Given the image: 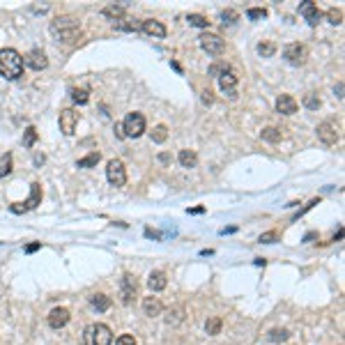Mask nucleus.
Wrapping results in <instances>:
<instances>
[{
	"instance_id": "0eeeda50",
	"label": "nucleus",
	"mask_w": 345,
	"mask_h": 345,
	"mask_svg": "<svg viewBox=\"0 0 345 345\" xmlns=\"http://www.w3.org/2000/svg\"><path fill=\"white\" fill-rule=\"evenodd\" d=\"M106 177L108 182L113 186H124L127 182V168H124V164L120 159H111L106 166Z\"/></svg>"
},
{
	"instance_id": "e433bc0d",
	"label": "nucleus",
	"mask_w": 345,
	"mask_h": 345,
	"mask_svg": "<svg viewBox=\"0 0 345 345\" xmlns=\"http://www.w3.org/2000/svg\"><path fill=\"white\" fill-rule=\"evenodd\" d=\"M35 141H37V129H35V127H28V129H26V138H23V145H26V148H33V145H35Z\"/></svg>"
},
{
	"instance_id": "a19ab883",
	"label": "nucleus",
	"mask_w": 345,
	"mask_h": 345,
	"mask_svg": "<svg viewBox=\"0 0 345 345\" xmlns=\"http://www.w3.org/2000/svg\"><path fill=\"white\" fill-rule=\"evenodd\" d=\"M226 71H230L228 65H212L210 74H212V76H221V74H226Z\"/></svg>"
},
{
	"instance_id": "20e7f679",
	"label": "nucleus",
	"mask_w": 345,
	"mask_h": 345,
	"mask_svg": "<svg viewBox=\"0 0 345 345\" xmlns=\"http://www.w3.org/2000/svg\"><path fill=\"white\" fill-rule=\"evenodd\" d=\"M122 131H124V138H138L145 133V117L143 113H129L124 117L122 122Z\"/></svg>"
},
{
	"instance_id": "f8f14e48",
	"label": "nucleus",
	"mask_w": 345,
	"mask_h": 345,
	"mask_svg": "<svg viewBox=\"0 0 345 345\" xmlns=\"http://www.w3.org/2000/svg\"><path fill=\"white\" fill-rule=\"evenodd\" d=\"M26 65L30 67V69L42 71V69L49 67V58H46V53L42 51V49H33V51L26 55Z\"/></svg>"
},
{
	"instance_id": "7c9ffc66",
	"label": "nucleus",
	"mask_w": 345,
	"mask_h": 345,
	"mask_svg": "<svg viewBox=\"0 0 345 345\" xmlns=\"http://www.w3.org/2000/svg\"><path fill=\"white\" fill-rule=\"evenodd\" d=\"M71 97H74V101H76V104H88V101H90V92L85 88H81V90H74V92H71Z\"/></svg>"
},
{
	"instance_id": "49530a36",
	"label": "nucleus",
	"mask_w": 345,
	"mask_h": 345,
	"mask_svg": "<svg viewBox=\"0 0 345 345\" xmlns=\"http://www.w3.org/2000/svg\"><path fill=\"white\" fill-rule=\"evenodd\" d=\"M205 212V207H191L189 210V214H203Z\"/></svg>"
},
{
	"instance_id": "473e14b6",
	"label": "nucleus",
	"mask_w": 345,
	"mask_h": 345,
	"mask_svg": "<svg viewBox=\"0 0 345 345\" xmlns=\"http://www.w3.org/2000/svg\"><path fill=\"white\" fill-rule=\"evenodd\" d=\"M327 18H329V23H334V26H341V23H343V9H329V12H327Z\"/></svg>"
},
{
	"instance_id": "2f4dec72",
	"label": "nucleus",
	"mask_w": 345,
	"mask_h": 345,
	"mask_svg": "<svg viewBox=\"0 0 345 345\" xmlns=\"http://www.w3.org/2000/svg\"><path fill=\"white\" fill-rule=\"evenodd\" d=\"M304 106L311 108V111H318L320 108V97L318 95H313V92H309V95L304 97Z\"/></svg>"
},
{
	"instance_id": "c03bdc74",
	"label": "nucleus",
	"mask_w": 345,
	"mask_h": 345,
	"mask_svg": "<svg viewBox=\"0 0 345 345\" xmlns=\"http://www.w3.org/2000/svg\"><path fill=\"white\" fill-rule=\"evenodd\" d=\"M159 161H161V164H170V154L161 152V154H159Z\"/></svg>"
},
{
	"instance_id": "4c0bfd02",
	"label": "nucleus",
	"mask_w": 345,
	"mask_h": 345,
	"mask_svg": "<svg viewBox=\"0 0 345 345\" xmlns=\"http://www.w3.org/2000/svg\"><path fill=\"white\" fill-rule=\"evenodd\" d=\"M115 345H136V338L131 334H122V336L115 338Z\"/></svg>"
},
{
	"instance_id": "9d476101",
	"label": "nucleus",
	"mask_w": 345,
	"mask_h": 345,
	"mask_svg": "<svg viewBox=\"0 0 345 345\" xmlns=\"http://www.w3.org/2000/svg\"><path fill=\"white\" fill-rule=\"evenodd\" d=\"M76 124H79V113L71 111V108H65L60 113V131L65 136H71L76 131Z\"/></svg>"
},
{
	"instance_id": "6e6552de",
	"label": "nucleus",
	"mask_w": 345,
	"mask_h": 345,
	"mask_svg": "<svg viewBox=\"0 0 345 345\" xmlns=\"http://www.w3.org/2000/svg\"><path fill=\"white\" fill-rule=\"evenodd\" d=\"M39 203H42V186L35 182V184L30 186V198H28L26 203H14V205H12V212H14V214L28 212V210H35Z\"/></svg>"
},
{
	"instance_id": "de8ad7c7",
	"label": "nucleus",
	"mask_w": 345,
	"mask_h": 345,
	"mask_svg": "<svg viewBox=\"0 0 345 345\" xmlns=\"http://www.w3.org/2000/svg\"><path fill=\"white\" fill-rule=\"evenodd\" d=\"M336 92H338L336 97H338V99H343V83H338V88H336Z\"/></svg>"
},
{
	"instance_id": "cd10ccee",
	"label": "nucleus",
	"mask_w": 345,
	"mask_h": 345,
	"mask_svg": "<svg viewBox=\"0 0 345 345\" xmlns=\"http://www.w3.org/2000/svg\"><path fill=\"white\" fill-rule=\"evenodd\" d=\"M205 331L210 334V336H216L219 331H221V320L219 318H210L205 322Z\"/></svg>"
},
{
	"instance_id": "b1692460",
	"label": "nucleus",
	"mask_w": 345,
	"mask_h": 345,
	"mask_svg": "<svg viewBox=\"0 0 345 345\" xmlns=\"http://www.w3.org/2000/svg\"><path fill=\"white\" fill-rule=\"evenodd\" d=\"M263 141L267 143H279L281 138H283V133H281V129H276V127H267V129H263Z\"/></svg>"
},
{
	"instance_id": "2eb2a0df",
	"label": "nucleus",
	"mask_w": 345,
	"mask_h": 345,
	"mask_svg": "<svg viewBox=\"0 0 345 345\" xmlns=\"http://www.w3.org/2000/svg\"><path fill=\"white\" fill-rule=\"evenodd\" d=\"M219 88L221 92H226L228 97H237V76L232 71H226L219 76Z\"/></svg>"
},
{
	"instance_id": "c85d7f7f",
	"label": "nucleus",
	"mask_w": 345,
	"mask_h": 345,
	"mask_svg": "<svg viewBox=\"0 0 345 345\" xmlns=\"http://www.w3.org/2000/svg\"><path fill=\"white\" fill-rule=\"evenodd\" d=\"M166 138H168V129H166L164 124H159V127H154V129H152V141L154 143H164Z\"/></svg>"
},
{
	"instance_id": "ddd939ff",
	"label": "nucleus",
	"mask_w": 345,
	"mask_h": 345,
	"mask_svg": "<svg viewBox=\"0 0 345 345\" xmlns=\"http://www.w3.org/2000/svg\"><path fill=\"white\" fill-rule=\"evenodd\" d=\"M141 30L145 35H150L152 39H164L166 37V26L161 21H154V18H145L141 23Z\"/></svg>"
},
{
	"instance_id": "09e8293b",
	"label": "nucleus",
	"mask_w": 345,
	"mask_h": 345,
	"mask_svg": "<svg viewBox=\"0 0 345 345\" xmlns=\"http://www.w3.org/2000/svg\"><path fill=\"white\" fill-rule=\"evenodd\" d=\"M35 164L39 166V164H44V154H35Z\"/></svg>"
},
{
	"instance_id": "393cba45",
	"label": "nucleus",
	"mask_w": 345,
	"mask_h": 345,
	"mask_svg": "<svg viewBox=\"0 0 345 345\" xmlns=\"http://www.w3.org/2000/svg\"><path fill=\"white\" fill-rule=\"evenodd\" d=\"M115 28H117V30H127V33H136V30H141V26H138L133 18H120V21H115Z\"/></svg>"
},
{
	"instance_id": "aec40b11",
	"label": "nucleus",
	"mask_w": 345,
	"mask_h": 345,
	"mask_svg": "<svg viewBox=\"0 0 345 345\" xmlns=\"http://www.w3.org/2000/svg\"><path fill=\"white\" fill-rule=\"evenodd\" d=\"M184 315H186L184 306H173V309L168 311V315H166V325H170V327H177L180 322H184Z\"/></svg>"
},
{
	"instance_id": "c9c22d12",
	"label": "nucleus",
	"mask_w": 345,
	"mask_h": 345,
	"mask_svg": "<svg viewBox=\"0 0 345 345\" xmlns=\"http://www.w3.org/2000/svg\"><path fill=\"white\" fill-rule=\"evenodd\" d=\"M239 18V14L235 12V9H226V12H221V21H223V26L228 23V26H232L235 21Z\"/></svg>"
},
{
	"instance_id": "a18cd8bd",
	"label": "nucleus",
	"mask_w": 345,
	"mask_h": 345,
	"mask_svg": "<svg viewBox=\"0 0 345 345\" xmlns=\"http://www.w3.org/2000/svg\"><path fill=\"white\" fill-rule=\"evenodd\" d=\"M115 133H117V138H124V131H122V124H115Z\"/></svg>"
},
{
	"instance_id": "37998d69",
	"label": "nucleus",
	"mask_w": 345,
	"mask_h": 345,
	"mask_svg": "<svg viewBox=\"0 0 345 345\" xmlns=\"http://www.w3.org/2000/svg\"><path fill=\"white\" fill-rule=\"evenodd\" d=\"M203 101L205 104H212V92H210V90H205L203 92Z\"/></svg>"
},
{
	"instance_id": "72a5a7b5",
	"label": "nucleus",
	"mask_w": 345,
	"mask_h": 345,
	"mask_svg": "<svg viewBox=\"0 0 345 345\" xmlns=\"http://www.w3.org/2000/svg\"><path fill=\"white\" fill-rule=\"evenodd\" d=\"M288 336H290V334H288L285 329H272V331H269V341H272V343H281V341H285Z\"/></svg>"
},
{
	"instance_id": "4be33fe9",
	"label": "nucleus",
	"mask_w": 345,
	"mask_h": 345,
	"mask_svg": "<svg viewBox=\"0 0 345 345\" xmlns=\"http://www.w3.org/2000/svg\"><path fill=\"white\" fill-rule=\"evenodd\" d=\"M177 159L182 164V168H196V164H198V157H196L194 150H182Z\"/></svg>"
},
{
	"instance_id": "a211bd4d",
	"label": "nucleus",
	"mask_w": 345,
	"mask_h": 345,
	"mask_svg": "<svg viewBox=\"0 0 345 345\" xmlns=\"http://www.w3.org/2000/svg\"><path fill=\"white\" fill-rule=\"evenodd\" d=\"M161 311H164V306H161L159 297H145V299H143V313H145L148 318L161 315Z\"/></svg>"
},
{
	"instance_id": "f3484780",
	"label": "nucleus",
	"mask_w": 345,
	"mask_h": 345,
	"mask_svg": "<svg viewBox=\"0 0 345 345\" xmlns=\"http://www.w3.org/2000/svg\"><path fill=\"white\" fill-rule=\"evenodd\" d=\"M276 111L281 115L297 113V99L290 97V95H279V99H276Z\"/></svg>"
},
{
	"instance_id": "bb28decb",
	"label": "nucleus",
	"mask_w": 345,
	"mask_h": 345,
	"mask_svg": "<svg viewBox=\"0 0 345 345\" xmlns=\"http://www.w3.org/2000/svg\"><path fill=\"white\" fill-rule=\"evenodd\" d=\"M186 21H189V26H194V28H210V21L203 14H189Z\"/></svg>"
},
{
	"instance_id": "5701e85b",
	"label": "nucleus",
	"mask_w": 345,
	"mask_h": 345,
	"mask_svg": "<svg viewBox=\"0 0 345 345\" xmlns=\"http://www.w3.org/2000/svg\"><path fill=\"white\" fill-rule=\"evenodd\" d=\"M90 304L97 311H108L111 309V297H106V295H92V297H90Z\"/></svg>"
},
{
	"instance_id": "f03ea898",
	"label": "nucleus",
	"mask_w": 345,
	"mask_h": 345,
	"mask_svg": "<svg viewBox=\"0 0 345 345\" xmlns=\"http://www.w3.org/2000/svg\"><path fill=\"white\" fill-rule=\"evenodd\" d=\"M51 33L58 42H76L81 37V26L74 16H58L51 21Z\"/></svg>"
},
{
	"instance_id": "6ab92c4d",
	"label": "nucleus",
	"mask_w": 345,
	"mask_h": 345,
	"mask_svg": "<svg viewBox=\"0 0 345 345\" xmlns=\"http://www.w3.org/2000/svg\"><path fill=\"white\" fill-rule=\"evenodd\" d=\"M166 283H168V279H166V274L159 272V269L148 276V288H150L152 292H161L164 288H166Z\"/></svg>"
},
{
	"instance_id": "7ed1b4c3",
	"label": "nucleus",
	"mask_w": 345,
	"mask_h": 345,
	"mask_svg": "<svg viewBox=\"0 0 345 345\" xmlns=\"http://www.w3.org/2000/svg\"><path fill=\"white\" fill-rule=\"evenodd\" d=\"M83 343L85 345H111L113 343V334L106 325L101 322H95V325H88L85 331H83Z\"/></svg>"
},
{
	"instance_id": "f704fd0d",
	"label": "nucleus",
	"mask_w": 345,
	"mask_h": 345,
	"mask_svg": "<svg viewBox=\"0 0 345 345\" xmlns=\"http://www.w3.org/2000/svg\"><path fill=\"white\" fill-rule=\"evenodd\" d=\"M12 173V154H5L2 161H0V177H5Z\"/></svg>"
},
{
	"instance_id": "412c9836",
	"label": "nucleus",
	"mask_w": 345,
	"mask_h": 345,
	"mask_svg": "<svg viewBox=\"0 0 345 345\" xmlns=\"http://www.w3.org/2000/svg\"><path fill=\"white\" fill-rule=\"evenodd\" d=\"M124 9H127V2H120V5H106V7H104V16L113 18V21H120V18H124Z\"/></svg>"
},
{
	"instance_id": "8fccbe9b",
	"label": "nucleus",
	"mask_w": 345,
	"mask_h": 345,
	"mask_svg": "<svg viewBox=\"0 0 345 345\" xmlns=\"http://www.w3.org/2000/svg\"><path fill=\"white\" fill-rule=\"evenodd\" d=\"M256 265L258 267H265V258H256Z\"/></svg>"
},
{
	"instance_id": "c756f323",
	"label": "nucleus",
	"mask_w": 345,
	"mask_h": 345,
	"mask_svg": "<svg viewBox=\"0 0 345 345\" xmlns=\"http://www.w3.org/2000/svg\"><path fill=\"white\" fill-rule=\"evenodd\" d=\"M258 53L263 55V58H272L276 53V46L272 42H263V44H258Z\"/></svg>"
},
{
	"instance_id": "1a4fd4ad",
	"label": "nucleus",
	"mask_w": 345,
	"mask_h": 345,
	"mask_svg": "<svg viewBox=\"0 0 345 345\" xmlns=\"http://www.w3.org/2000/svg\"><path fill=\"white\" fill-rule=\"evenodd\" d=\"M136 292H138V281L133 274H124L122 281H120V297H122V304H131L136 299Z\"/></svg>"
},
{
	"instance_id": "a878e982",
	"label": "nucleus",
	"mask_w": 345,
	"mask_h": 345,
	"mask_svg": "<svg viewBox=\"0 0 345 345\" xmlns=\"http://www.w3.org/2000/svg\"><path fill=\"white\" fill-rule=\"evenodd\" d=\"M99 159H101V157H99V152H90L88 157L79 159V164H76V166H79V168H92V166H97V164H99Z\"/></svg>"
},
{
	"instance_id": "4468645a",
	"label": "nucleus",
	"mask_w": 345,
	"mask_h": 345,
	"mask_svg": "<svg viewBox=\"0 0 345 345\" xmlns=\"http://www.w3.org/2000/svg\"><path fill=\"white\" fill-rule=\"evenodd\" d=\"M71 313L69 309H65V306H60V309H53L51 313H49V327L51 329H62L67 322H69Z\"/></svg>"
},
{
	"instance_id": "79ce46f5",
	"label": "nucleus",
	"mask_w": 345,
	"mask_h": 345,
	"mask_svg": "<svg viewBox=\"0 0 345 345\" xmlns=\"http://www.w3.org/2000/svg\"><path fill=\"white\" fill-rule=\"evenodd\" d=\"M42 248V244L39 242H33V244H28L26 246V253H35V251H39Z\"/></svg>"
},
{
	"instance_id": "423d86ee",
	"label": "nucleus",
	"mask_w": 345,
	"mask_h": 345,
	"mask_svg": "<svg viewBox=\"0 0 345 345\" xmlns=\"http://www.w3.org/2000/svg\"><path fill=\"white\" fill-rule=\"evenodd\" d=\"M200 49H203L207 55H221L226 51V42H223L219 35H214V33H205L200 37Z\"/></svg>"
},
{
	"instance_id": "58836bf2",
	"label": "nucleus",
	"mask_w": 345,
	"mask_h": 345,
	"mask_svg": "<svg viewBox=\"0 0 345 345\" xmlns=\"http://www.w3.org/2000/svg\"><path fill=\"white\" fill-rule=\"evenodd\" d=\"M246 16L256 21V18H265V16H267V12H265V9H260V7H251V9L246 12Z\"/></svg>"
},
{
	"instance_id": "dca6fc26",
	"label": "nucleus",
	"mask_w": 345,
	"mask_h": 345,
	"mask_svg": "<svg viewBox=\"0 0 345 345\" xmlns=\"http://www.w3.org/2000/svg\"><path fill=\"white\" fill-rule=\"evenodd\" d=\"M299 14L306 18V21H309V26H318L320 18H322L318 5H313V2H301V5H299Z\"/></svg>"
},
{
	"instance_id": "9b49d317",
	"label": "nucleus",
	"mask_w": 345,
	"mask_h": 345,
	"mask_svg": "<svg viewBox=\"0 0 345 345\" xmlns=\"http://www.w3.org/2000/svg\"><path fill=\"white\" fill-rule=\"evenodd\" d=\"M318 138L325 145H336V141H338V129H336V124H331V122H322V124H318Z\"/></svg>"
},
{
	"instance_id": "ea45409f",
	"label": "nucleus",
	"mask_w": 345,
	"mask_h": 345,
	"mask_svg": "<svg viewBox=\"0 0 345 345\" xmlns=\"http://www.w3.org/2000/svg\"><path fill=\"white\" fill-rule=\"evenodd\" d=\"M279 239V235H276L274 230H269V232H265V235H260V242L263 244H272V242H276Z\"/></svg>"
},
{
	"instance_id": "39448f33",
	"label": "nucleus",
	"mask_w": 345,
	"mask_h": 345,
	"mask_svg": "<svg viewBox=\"0 0 345 345\" xmlns=\"http://www.w3.org/2000/svg\"><path fill=\"white\" fill-rule=\"evenodd\" d=\"M283 58L292 67H301V65H306V60H309V49L304 44H288L283 51Z\"/></svg>"
},
{
	"instance_id": "f257e3e1",
	"label": "nucleus",
	"mask_w": 345,
	"mask_h": 345,
	"mask_svg": "<svg viewBox=\"0 0 345 345\" xmlns=\"http://www.w3.org/2000/svg\"><path fill=\"white\" fill-rule=\"evenodd\" d=\"M23 74V58L16 49H2L0 51V76L7 81H16Z\"/></svg>"
}]
</instances>
